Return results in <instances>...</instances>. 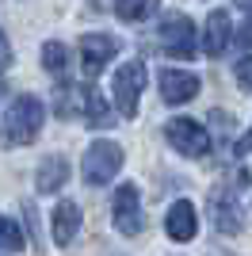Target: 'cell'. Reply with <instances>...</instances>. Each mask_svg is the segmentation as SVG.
Returning a JSON list of instances; mask_svg holds the SVG:
<instances>
[{
	"label": "cell",
	"mask_w": 252,
	"mask_h": 256,
	"mask_svg": "<svg viewBox=\"0 0 252 256\" xmlns=\"http://www.w3.org/2000/svg\"><path fill=\"white\" fill-rule=\"evenodd\" d=\"M237 38H241V46H252V20L241 23V34H237Z\"/></svg>",
	"instance_id": "21"
},
{
	"label": "cell",
	"mask_w": 252,
	"mask_h": 256,
	"mask_svg": "<svg viewBox=\"0 0 252 256\" xmlns=\"http://www.w3.org/2000/svg\"><path fill=\"white\" fill-rule=\"evenodd\" d=\"M84 115H88V122H92V126H111V122H115V115H111L107 100L100 96L92 84L84 88Z\"/></svg>",
	"instance_id": "15"
},
{
	"label": "cell",
	"mask_w": 252,
	"mask_h": 256,
	"mask_svg": "<svg viewBox=\"0 0 252 256\" xmlns=\"http://www.w3.org/2000/svg\"><path fill=\"white\" fill-rule=\"evenodd\" d=\"M118 54V42L111 38V34L104 31H92V34H84L80 38V62H84V76L88 80H96V76L107 69V62Z\"/></svg>",
	"instance_id": "7"
},
{
	"label": "cell",
	"mask_w": 252,
	"mask_h": 256,
	"mask_svg": "<svg viewBox=\"0 0 252 256\" xmlns=\"http://www.w3.org/2000/svg\"><path fill=\"white\" fill-rule=\"evenodd\" d=\"M42 122H46V107L38 96H16L4 111V142L8 146H31L38 138Z\"/></svg>",
	"instance_id": "1"
},
{
	"label": "cell",
	"mask_w": 252,
	"mask_h": 256,
	"mask_svg": "<svg viewBox=\"0 0 252 256\" xmlns=\"http://www.w3.org/2000/svg\"><path fill=\"white\" fill-rule=\"evenodd\" d=\"M65 180H69V160H65L62 153H50V157L38 164V172H34V188H38L42 195H58L65 188Z\"/></svg>",
	"instance_id": "13"
},
{
	"label": "cell",
	"mask_w": 252,
	"mask_h": 256,
	"mask_svg": "<svg viewBox=\"0 0 252 256\" xmlns=\"http://www.w3.org/2000/svg\"><path fill=\"white\" fill-rule=\"evenodd\" d=\"M111 222L122 237H138L146 230V214H142V195L138 184H118L115 199H111Z\"/></svg>",
	"instance_id": "5"
},
{
	"label": "cell",
	"mask_w": 252,
	"mask_h": 256,
	"mask_svg": "<svg viewBox=\"0 0 252 256\" xmlns=\"http://www.w3.org/2000/svg\"><path fill=\"white\" fill-rule=\"evenodd\" d=\"M210 218L218 226L222 234H241V203H237V195L233 188H218V192L210 195Z\"/></svg>",
	"instance_id": "10"
},
{
	"label": "cell",
	"mask_w": 252,
	"mask_h": 256,
	"mask_svg": "<svg viewBox=\"0 0 252 256\" xmlns=\"http://www.w3.org/2000/svg\"><path fill=\"white\" fill-rule=\"evenodd\" d=\"M160 96L164 104H191L199 96V76L188 69H164L160 73Z\"/></svg>",
	"instance_id": "11"
},
{
	"label": "cell",
	"mask_w": 252,
	"mask_h": 256,
	"mask_svg": "<svg viewBox=\"0 0 252 256\" xmlns=\"http://www.w3.org/2000/svg\"><path fill=\"white\" fill-rule=\"evenodd\" d=\"M122 146L118 142H92L88 150H84V160H80V176L88 188H104V184H111L118 176V168H122Z\"/></svg>",
	"instance_id": "2"
},
{
	"label": "cell",
	"mask_w": 252,
	"mask_h": 256,
	"mask_svg": "<svg viewBox=\"0 0 252 256\" xmlns=\"http://www.w3.org/2000/svg\"><path fill=\"white\" fill-rule=\"evenodd\" d=\"M23 245H27V241H23L20 226L12 222V218H4V214H0V252H20Z\"/></svg>",
	"instance_id": "18"
},
{
	"label": "cell",
	"mask_w": 252,
	"mask_h": 256,
	"mask_svg": "<svg viewBox=\"0 0 252 256\" xmlns=\"http://www.w3.org/2000/svg\"><path fill=\"white\" fill-rule=\"evenodd\" d=\"M230 42H233L230 12L214 8V12H210V20H206V27H202V54H206V58H222V54L230 50Z\"/></svg>",
	"instance_id": "9"
},
{
	"label": "cell",
	"mask_w": 252,
	"mask_h": 256,
	"mask_svg": "<svg viewBox=\"0 0 252 256\" xmlns=\"http://www.w3.org/2000/svg\"><path fill=\"white\" fill-rule=\"evenodd\" d=\"M42 69L54 76H62L65 69H69V50H65L62 42H46L42 46Z\"/></svg>",
	"instance_id": "17"
},
{
	"label": "cell",
	"mask_w": 252,
	"mask_h": 256,
	"mask_svg": "<svg viewBox=\"0 0 252 256\" xmlns=\"http://www.w3.org/2000/svg\"><path fill=\"white\" fill-rule=\"evenodd\" d=\"M241 150H252V126H248V134H244V146H237V153Z\"/></svg>",
	"instance_id": "22"
},
{
	"label": "cell",
	"mask_w": 252,
	"mask_h": 256,
	"mask_svg": "<svg viewBox=\"0 0 252 256\" xmlns=\"http://www.w3.org/2000/svg\"><path fill=\"white\" fill-rule=\"evenodd\" d=\"M160 8V0H115V16L126 23H142Z\"/></svg>",
	"instance_id": "16"
},
{
	"label": "cell",
	"mask_w": 252,
	"mask_h": 256,
	"mask_svg": "<svg viewBox=\"0 0 252 256\" xmlns=\"http://www.w3.org/2000/svg\"><path fill=\"white\" fill-rule=\"evenodd\" d=\"M237 8H244V12H252V0H237Z\"/></svg>",
	"instance_id": "23"
},
{
	"label": "cell",
	"mask_w": 252,
	"mask_h": 256,
	"mask_svg": "<svg viewBox=\"0 0 252 256\" xmlns=\"http://www.w3.org/2000/svg\"><path fill=\"white\" fill-rule=\"evenodd\" d=\"M160 46H164L168 58H180V62H188L199 54V42H195V23L184 16V12H172L160 20V31H157Z\"/></svg>",
	"instance_id": "3"
},
{
	"label": "cell",
	"mask_w": 252,
	"mask_h": 256,
	"mask_svg": "<svg viewBox=\"0 0 252 256\" xmlns=\"http://www.w3.org/2000/svg\"><path fill=\"white\" fill-rule=\"evenodd\" d=\"M164 138L168 146L176 153H184V157H202V153L210 150V134L202 122H195V118H168L164 122Z\"/></svg>",
	"instance_id": "6"
},
{
	"label": "cell",
	"mask_w": 252,
	"mask_h": 256,
	"mask_svg": "<svg viewBox=\"0 0 252 256\" xmlns=\"http://www.w3.org/2000/svg\"><path fill=\"white\" fill-rule=\"evenodd\" d=\"M12 65V42H8V34L0 31V73Z\"/></svg>",
	"instance_id": "20"
},
{
	"label": "cell",
	"mask_w": 252,
	"mask_h": 256,
	"mask_svg": "<svg viewBox=\"0 0 252 256\" xmlns=\"http://www.w3.org/2000/svg\"><path fill=\"white\" fill-rule=\"evenodd\" d=\"M233 76H237V84H241V92H252V54H248V58H241V62H237V69H233Z\"/></svg>",
	"instance_id": "19"
},
{
	"label": "cell",
	"mask_w": 252,
	"mask_h": 256,
	"mask_svg": "<svg viewBox=\"0 0 252 256\" xmlns=\"http://www.w3.org/2000/svg\"><path fill=\"white\" fill-rule=\"evenodd\" d=\"M146 62L142 58H134V62L118 65L115 80H111V88H115V107L122 111L126 118L138 115V100H142V92H146Z\"/></svg>",
	"instance_id": "4"
},
{
	"label": "cell",
	"mask_w": 252,
	"mask_h": 256,
	"mask_svg": "<svg viewBox=\"0 0 252 256\" xmlns=\"http://www.w3.org/2000/svg\"><path fill=\"white\" fill-rule=\"evenodd\" d=\"M54 111L62 118H73L76 111H84V88H73V84H58L54 88Z\"/></svg>",
	"instance_id": "14"
},
{
	"label": "cell",
	"mask_w": 252,
	"mask_h": 256,
	"mask_svg": "<svg viewBox=\"0 0 252 256\" xmlns=\"http://www.w3.org/2000/svg\"><path fill=\"white\" fill-rule=\"evenodd\" d=\"M80 203L76 199H62V203L54 206V218H50V237H54V245H73L76 234H80Z\"/></svg>",
	"instance_id": "8"
},
{
	"label": "cell",
	"mask_w": 252,
	"mask_h": 256,
	"mask_svg": "<svg viewBox=\"0 0 252 256\" xmlns=\"http://www.w3.org/2000/svg\"><path fill=\"white\" fill-rule=\"evenodd\" d=\"M164 234L172 237V241H180V245L199 234V214H195V206H191L188 199H180V203L168 206V214H164Z\"/></svg>",
	"instance_id": "12"
}]
</instances>
